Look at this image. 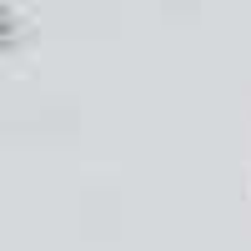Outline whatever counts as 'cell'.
I'll return each mask as SVG.
<instances>
[{"label": "cell", "mask_w": 251, "mask_h": 251, "mask_svg": "<svg viewBox=\"0 0 251 251\" xmlns=\"http://www.w3.org/2000/svg\"><path fill=\"white\" fill-rule=\"evenodd\" d=\"M20 35H25V15L10 10V5H0V55H10L20 46Z\"/></svg>", "instance_id": "6da1fadb"}]
</instances>
